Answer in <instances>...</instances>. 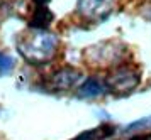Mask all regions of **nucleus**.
<instances>
[{
  "mask_svg": "<svg viewBox=\"0 0 151 140\" xmlns=\"http://www.w3.org/2000/svg\"><path fill=\"white\" fill-rule=\"evenodd\" d=\"M58 37L44 29H31L22 32L17 39V51L32 66L46 64L56 56Z\"/></svg>",
  "mask_w": 151,
  "mask_h": 140,
  "instance_id": "nucleus-1",
  "label": "nucleus"
},
{
  "mask_svg": "<svg viewBox=\"0 0 151 140\" xmlns=\"http://www.w3.org/2000/svg\"><path fill=\"white\" fill-rule=\"evenodd\" d=\"M137 83H139V74L136 73V69L129 66H119L107 76L105 86L107 90H112L114 93L126 95L131 93L137 86Z\"/></svg>",
  "mask_w": 151,
  "mask_h": 140,
  "instance_id": "nucleus-2",
  "label": "nucleus"
},
{
  "mask_svg": "<svg viewBox=\"0 0 151 140\" xmlns=\"http://www.w3.org/2000/svg\"><path fill=\"white\" fill-rule=\"evenodd\" d=\"M116 0H78V12L88 20H104L114 10Z\"/></svg>",
  "mask_w": 151,
  "mask_h": 140,
  "instance_id": "nucleus-3",
  "label": "nucleus"
},
{
  "mask_svg": "<svg viewBox=\"0 0 151 140\" xmlns=\"http://www.w3.org/2000/svg\"><path fill=\"white\" fill-rule=\"evenodd\" d=\"M80 80H82V73L78 69H75V68L66 66L51 74L46 86L51 91H66V90L75 86Z\"/></svg>",
  "mask_w": 151,
  "mask_h": 140,
  "instance_id": "nucleus-4",
  "label": "nucleus"
},
{
  "mask_svg": "<svg viewBox=\"0 0 151 140\" xmlns=\"http://www.w3.org/2000/svg\"><path fill=\"white\" fill-rule=\"evenodd\" d=\"M105 83L100 81L99 78H88L82 83V86L78 88V96L82 98H95V96H100V95L105 93Z\"/></svg>",
  "mask_w": 151,
  "mask_h": 140,
  "instance_id": "nucleus-5",
  "label": "nucleus"
},
{
  "mask_svg": "<svg viewBox=\"0 0 151 140\" xmlns=\"http://www.w3.org/2000/svg\"><path fill=\"white\" fill-rule=\"evenodd\" d=\"M53 20V14L48 10V7H36L32 17L29 20V27L31 29H44L51 24Z\"/></svg>",
  "mask_w": 151,
  "mask_h": 140,
  "instance_id": "nucleus-6",
  "label": "nucleus"
},
{
  "mask_svg": "<svg viewBox=\"0 0 151 140\" xmlns=\"http://www.w3.org/2000/svg\"><path fill=\"white\" fill-rule=\"evenodd\" d=\"M112 130H114V128L109 127V125H102V127L93 128V130H88V132H85V134L78 135V137L73 139V140H105L107 137L112 135Z\"/></svg>",
  "mask_w": 151,
  "mask_h": 140,
  "instance_id": "nucleus-7",
  "label": "nucleus"
},
{
  "mask_svg": "<svg viewBox=\"0 0 151 140\" xmlns=\"http://www.w3.org/2000/svg\"><path fill=\"white\" fill-rule=\"evenodd\" d=\"M14 69V59L12 56L5 53H0V76H5Z\"/></svg>",
  "mask_w": 151,
  "mask_h": 140,
  "instance_id": "nucleus-8",
  "label": "nucleus"
},
{
  "mask_svg": "<svg viewBox=\"0 0 151 140\" xmlns=\"http://www.w3.org/2000/svg\"><path fill=\"white\" fill-rule=\"evenodd\" d=\"M36 7H46L49 4V0H34Z\"/></svg>",
  "mask_w": 151,
  "mask_h": 140,
  "instance_id": "nucleus-9",
  "label": "nucleus"
},
{
  "mask_svg": "<svg viewBox=\"0 0 151 140\" xmlns=\"http://www.w3.org/2000/svg\"><path fill=\"white\" fill-rule=\"evenodd\" d=\"M132 140H151L148 135H139V137H136V139H132Z\"/></svg>",
  "mask_w": 151,
  "mask_h": 140,
  "instance_id": "nucleus-10",
  "label": "nucleus"
}]
</instances>
